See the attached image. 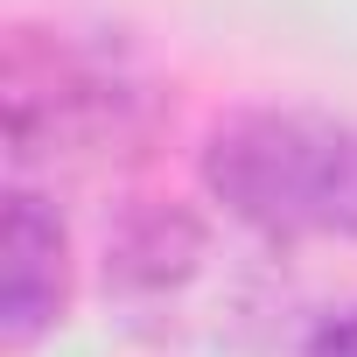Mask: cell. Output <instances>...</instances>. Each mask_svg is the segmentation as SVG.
Instances as JSON below:
<instances>
[{
    "mask_svg": "<svg viewBox=\"0 0 357 357\" xmlns=\"http://www.w3.org/2000/svg\"><path fill=\"white\" fill-rule=\"evenodd\" d=\"M70 301V245H63V218L15 183L8 190V225H0V343L29 350L63 322Z\"/></svg>",
    "mask_w": 357,
    "mask_h": 357,
    "instance_id": "3",
    "label": "cell"
},
{
    "mask_svg": "<svg viewBox=\"0 0 357 357\" xmlns=\"http://www.w3.org/2000/svg\"><path fill=\"white\" fill-rule=\"evenodd\" d=\"M301 357H357V301L322 315L308 336H301Z\"/></svg>",
    "mask_w": 357,
    "mask_h": 357,
    "instance_id": "4",
    "label": "cell"
},
{
    "mask_svg": "<svg viewBox=\"0 0 357 357\" xmlns=\"http://www.w3.org/2000/svg\"><path fill=\"white\" fill-rule=\"evenodd\" d=\"M0 105H8V154L15 161H98L154 126V91L119 70L112 56L56 36V29H15L8 70H0Z\"/></svg>",
    "mask_w": 357,
    "mask_h": 357,
    "instance_id": "2",
    "label": "cell"
},
{
    "mask_svg": "<svg viewBox=\"0 0 357 357\" xmlns=\"http://www.w3.org/2000/svg\"><path fill=\"white\" fill-rule=\"evenodd\" d=\"M204 190L273 245L357 238V119L315 105H238L204 140Z\"/></svg>",
    "mask_w": 357,
    "mask_h": 357,
    "instance_id": "1",
    "label": "cell"
}]
</instances>
